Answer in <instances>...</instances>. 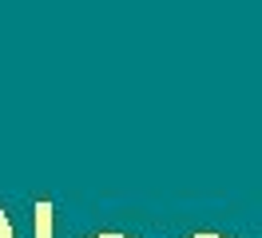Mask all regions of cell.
Segmentation results:
<instances>
[{
    "instance_id": "6da1fadb",
    "label": "cell",
    "mask_w": 262,
    "mask_h": 238,
    "mask_svg": "<svg viewBox=\"0 0 262 238\" xmlns=\"http://www.w3.org/2000/svg\"><path fill=\"white\" fill-rule=\"evenodd\" d=\"M32 238H56V206L48 199H36L32 206Z\"/></svg>"
},
{
    "instance_id": "277c9868",
    "label": "cell",
    "mask_w": 262,
    "mask_h": 238,
    "mask_svg": "<svg viewBox=\"0 0 262 238\" xmlns=\"http://www.w3.org/2000/svg\"><path fill=\"white\" fill-rule=\"evenodd\" d=\"M92 238H131V234H119V230H103V234H92Z\"/></svg>"
},
{
    "instance_id": "7a4b0ae2",
    "label": "cell",
    "mask_w": 262,
    "mask_h": 238,
    "mask_svg": "<svg viewBox=\"0 0 262 238\" xmlns=\"http://www.w3.org/2000/svg\"><path fill=\"white\" fill-rule=\"evenodd\" d=\"M0 238H16V230H12V219L4 214V206H0Z\"/></svg>"
},
{
    "instance_id": "3957f363",
    "label": "cell",
    "mask_w": 262,
    "mask_h": 238,
    "mask_svg": "<svg viewBox=\"0 0 262 238\" xmlns=\"http://www.w3.org/2000/svg\"><path fill=\"white\" fill-rule=\"evenodd\" d=\"M187 238H227V234H214V230H199V234H187Z\"/></svg>"
}]
</instances>
